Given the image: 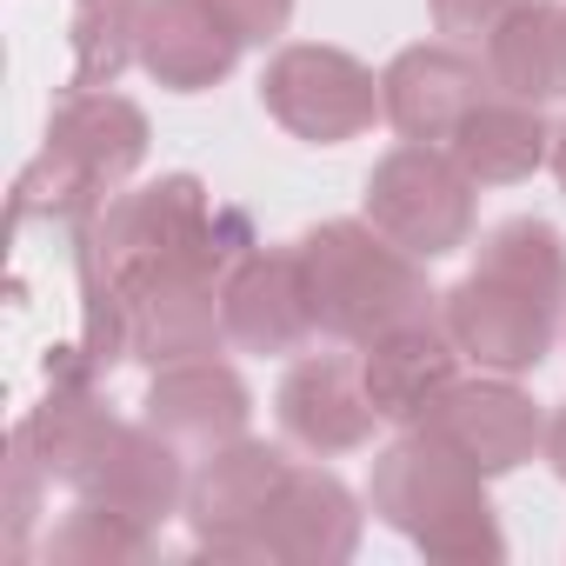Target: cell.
Instances as JSON below:
<instances>
[{
    "label": "cell",
    "instance_id": "cell-1",
    "mask_svg": "<svg viewBox=\"0 0 566 566\" xmlns=\"http://www.w3.org/2000/svg\"><path fill=\"white\" fill-rule=\"evenodd\" d=\"M367 506L380 526H394L427 559H447V566L506 559V533L486 500V473L427 427H400V440L374 453Z\"/></svg>",
    "mask_w": 566,
    "mask_h": 566
},
{
    "label": "cell",
    "instance_id": "cell-2",
    "mask_svg": "<svg viewBox=\"0 0 566 566\" xmlns=\"http://www.w3.org/2000/svg\"><path fill=\"white\" fill-rule=\"evenodd\" d=\"M147 140H154V127H147V114L127 94L74 87L54 107V120L41 134V154L14 180V220L21 227H34V220H48V227L94 220L140 174Z\"/></svg>",
    "mask_w": 566,
    "mask_h": 566
},
{
    "label": "cell",
    "instance_id": "cell-3",
    "mask_svg": "<svg viewBox=\"0 0 566 566\" xmlns=\"http://www.w3.org/2000/svg\"><path fill=\"white\" fill-rule=\"evenodd\" d=\"M314 327L340 347H367L407 321H440V294L427 280V260L394 247L367 213L360 220H321L294 240Z\"/></svg>",
    "mask_w": 566,
    "mask_h": 566
},
{
    "label": "cell",
    "instance_id": "cell-4",
    "mask_svg": "<svg viewBox=\"0 0 566 566\" xmlns=\"http://www.w3.org/2000/svg\"><path fill=\"white\" fill-rule=\"evenodd\" d=\"M473 174L440 147V140H400L394 154L374 160L367 174V200L360 213L394 240L407 247L413 260H447L473 240V220H480V200H473Z\"/></svg>",
    "mask_w": 566,
    "mask_h": 566
},
{
    "label": "cell",
    "instance_id": "cell-5",
    "mask_svg": "<svg viewBox=\"0 0 566 566\" xmlns=\"http://www.w3.org/2000/svg\"><path fill=\"white\" fill-rule=\"evenodd\" d=\"M260 107L273 127H287L307 147H347L360 140L374 120H387L380 107V74L327 41H287L273 48V61L260 67Z\"/></svg>",
    "mask_w": 566,
    "mask_h": 566
},
{
    "label": "cell",
    "instance_id": "cell-6",
    "mask_svg": "<svg viewBox=\"0 0 566 566\" xmlns=\"http://www.w3.org/2000/svg\"><path fill=\"white\" fill-rule=\"evenodd\" d=\"M213 193L200 174H160L147 187H120L87 227L114 280H134L167 260H207V227H213ZM213 266V260H207Z\"/></svg>",
    "mask_w": 566,
    "mask_h": 566
},
{
    "label": "cell",
    "instance_id": "cell-7",
    "mask_svg": "<svg viewBox=\"0 0 566 566\" xmlns=\"http://www.w3.org/2000/svg\"><path fill=\"white\" fill-rule=\"evenodd\" d=\"M294 460L240 433L233 447L193 460V480H187V533H193V553L207 559H260V533H266V513H273V493L287 486Z\"/></svg>",
    "mask_w": 566,
    "mask_h": 566
},
{
    "label": "cell",
    "instance_id": "cell-8",
    "mask_svg": "<svg viewBox=\"0 0 566 566\" xmlns=\"http://www.w3.org/2000/svg\"><path fill=\"white\" fill-rule=\"evenodd\" d=\"M566 307H553L546 294L520 287L506 273L473 266L460 287L440 294V327L453 334L460 360H473L480 374H533L553 340H559Z\"/></svg>",
    "mask_w": 566,
    "mask_h": 566
},
{
    "label": "cell",
    "instance_id": "cell-9",
    "mask_svg": "<svg viewBox=\"0 0 566 566\" xmlns=\"http://www.w3.org/2000/svg\"><path fill=\"white\" fill-rule=\"evenodd\" d=\"M220 266L207 260H167L147 266L127 287V340L140 367H180V360H213L227 354V307H220Z\"/></svg>",
    "mask_w": 566,
    "mask_h": 566
},
{
    "label": "cell",
    "instance_id": "cell-10",
    "mask_svg": "<svg viewBox=\"0 0 566 566\" xmlns=\"http://www.w3.org/2000/svg\"><path fill=\"white\" fill-rule=\"evenodd\" d=\"M273 420H280V440L301 447L307 460L360 453V447H374V427H387L367 394L360 360H347V354H294L287 380L273 394Z\"/></svg>",
    "mask_w": 566,
    "mask_h": 566
},
{
    "label": "cell",
    "instance_id": "cell-11",
    "mask_svg": "<svg viewBox=\"0 0 566 566\" xmlns=\"http://www.w3.org/2000/svg\"><path fill=\"white\" fill-rule=\"evenodd\" d=\"M427 433H440L453 453H467L486 480L526 467L533 453H546V413L533 407V394L520 387V374H460L420 420Z\"/></svg>",
    "mask_w": 566,
    "mask_h": 566
},
{
    "label": "cell",
    "instance_id": "cell-12",
    "mask_svg": "<svg viewBox=\"0 0 566 566\" xmlns=\"http://www.w3.org/2000/svg\"><path fill=\"white\" fill-rule=\"evenodd\" d=\"M220 307H227V347L260 360H294L321 334L294 247H253L247 260H233L220 280Z\"/></svg>",
    "mask_w": 566,
    "mask_h": 566
},
{
    "label": "cell",
    "instance_id": "cell-13",
    "mask_svg": "<svg viewBox=\"0 0 566 566\" xmlns=\"http://www.w3.org/2000/svg\"><path fill=\"white\" fill-rule=\"evenodd\" d=\"M187 480H193V467H187V453L174 440H160L147 420H120L67 493L94 500V506H114V513L160 533L167 520L187 513Z\"/></svg>",
    "mask_w": 566,
    "mask_h": 566
},
{
    "label": "cell",
    "instance_id": "cell-14",
    "mask_svg": "<svg viewBox=\"0 0 566 566\" xmlns=\"http://www.w3.org/2000/svg\"><path fill=\"white\" fill-rule=\"evenodd\" d=\"M486 67L480 54H467L460 41H420V48H400L387 67H380V107H387V127L400 140H453V127L486 101Z\"/></svg>",
    "mask_w": 566,
    "mask_h": 566
},
{
    "label": "cell",
    "instance_id": "cell-15",
    "mask_svg": "<svg viewBox=\"0 0 566 566\" xmlns=\"http://www.w3.org/2000/svg\"><path fill=\"white\" fill-rule=\"evenodd\" d=\"M360 533H367L360 493L334 467H294L287 486L273 493L260 559H273V566H340V559L360 553Z\"/></svg>",
    "mask_w": 566,
    "mask_h": 566
},
{
    "label": "cell",
    "instance_id": "cell-16",
    "mask_svg": "<svg viewBox=\"0 0 566 566\" xmlns=\"http://www.w3.org/2000/svg\"><path fill=\"white\" fill-rule=\"evenodd\" d=\"M140 420L174 440L187 460H207L220 447H233L253 420V394L247 380L213 354V360H180V367H160L147 380V400H140Z\"/></svg>",
    "mask_w": 566,
    "mask_h": 566
},
{
    "label": "cell",
    "instance_id": "cell-17",
    "mask_svg": "<svg viewBox=\"0 0 566 566\" xmlns=\"http://www.w3.org/2000/svg\"><path fill=\"white\" fill-rule=\"evenodd\" d=\"M240 28L213 0H147L140 14V67L167 94H207L240 67Z\"/></svg>",
    "mask_w": 566,
    "mask_h": 566
},
{
    "label": "cell",
    "instance_id": "cell-18",
    "mask_svg": "<svg viewBox=\"0 0 566 566\" xmlns=\"http://www.w3.org/2000/svg\"><path fill=\"white\" fill-rule=\"evenodd\" d=\"M360 374L387 427H420L427 407L460 380V347L440 321H407L360 347Z\"/></svg>",
    "mask_w": 566,
    "mask_h": 566
},
{
    "label": "cell",
    "instance_id": "cell-19",
    "mask_svg": "<svg viewBox=\"0 0 566 566\" xmlns=\"http://www.w3.org/2000/svg\"><path fill=\"white\" fill-rule=\"evenodd\" d=\"M486 87L526 107L566 101V0H526L480 41Z\"/></svg>",
    "mask_w": 566,
    "mask_h": 566
},
{
    "label": "cell",
    "instance_id": "cell-20",
    "mask_svg": "<svg viewBox=\"0 0 566 566\" xmlns=\"http://www.w3.org/2000/svg\"><path fill=\"white\" fill-rule=\"evenodd\" d=\"M447 154L473 174V187H520L553 160V120L546 107L486 94L447 140Z\"/></svg>",
    "mask_w": 566,
    "mask_h": 566
},
{
    "label": "cell",
    "instance_id": "cell-21",
    "mask_svg": "<svg viewBox=\"0 0 566 566\" xmlns=\"http://www.w3.org/2000/svg\"><path fill=\"white\" fill-rule=\"evenodd\" d=\"M114 427H120V413L101 400V380H87V374H48L41 407H28V420L14 433L34 447V460L48 467L54 486H74L81 467L101 453V440Z\"/></svg>",
    "mask_w": 566,
    "mask_h": 566
},
{
    "label": "cell",
    "instance_id": "cell-22",
    "mask_svg": "<svg viewBox=\"0 0 566 566\" xmlns=\"http://www.w3.org/2000/svg\"><path fill=\"white\" fill-rule=\"evenodd\" d=\"M160 553V533L114 513V506H94V500H74V513H61L41 539V559L48 566H140Z\"/></svg>",
    "mask_w": 566,
    "mask_h": 566
},
{
    "label": "cell",
    "instance_id": "cell-23",
    "mask_svg": "<svg viewBox=\"0 0 566 566\" xmlns=\"http://www.w3.org/2000/svg\"><path fill=\"white\" fill-rule=\"evenodd\" d=\"M140 14L147 0H67L74 87H114L127 67H140Z\"/></svg>",
    "mask_w": 566,
    "mask_h": 566
},
{
    "label": "cell",
    "instance_id": "cell-24",
    "mask_svg": "<svg viewBox=\"0 0 566 566\" xmlns=\"http://www.w3.org/2000/svg\"><path fill=\"white\" fill-rule=\"evenodd\" d=\"M473 266L506 273V280H520V287L546 294L553 307H566V233L553 220H539V213H513V220L486 227Z\"/></svg>",
    "mask_w": 566,
    "mask_h": 566
},
{
    "label": "cell",
    "instance_id": "cell-25",
    "mask_svg": "<svg viewBox=\"0 0 566 566\" xmlns=\"http://www.w3.org/2000/svg\"><path fill=\"white\" fill-rule=\"evenodd\" d=\"M48 467L34 460V447L14 433L8 440V553L21 559L28 553V533H34V520H41V500H48Z\"/></svg>",
    "mask_w": 566,
    "mask_h": 566
},
{
    "label": "cell",
    "instance_id": "cell-26",
    "mask_svg": "<svg viewBox=\"0 0 566 566\" xmlns=\"http://www.w3.org/2000/svg\"><path fill=\"white\" fill-rule=\"evenodd\" d=\"M526 0H433V28L460 48H480L506 14H520Z\"/></svg>",
    "mask_w": 566,
    "mask_h": 566
},
{
    "label": "cell",
    "instance_id": "cell-27",
    "mask_svg": "<svg viewBox=\"0 0 566 566\" xmlns=\"http://www.w3.org/2000/svg\"><path fill=\"white\" fill-rule=\"evenodd\" d=\"M213 8L240 28V41L253 48H266V41H280V34H287V21H294V0H213Z\"/></svg>",
    "mask_w": 566,
    "mask_h": 566
},
{
    "label": "cell",
    "instance_id": "cell-28",
    "mask_svg": "<svg viewBox=\"0 0 566 566\" xmlns=\"http://www.w3.org/2000/svg\"><path fill=\"white\" fill-rule=\"evenodd\" d=\"M546 467H553V473L566 480V407H559V413L546 420Z\"/></svg>",
    "mask_w": 566,
    "mask_h": 566
},
{
    "label": "cell",
    "instance_id": "cell-29",
    "mask_svg": "<svg viewBox=\"0 0 566 566\" xmlns=\"http://www.w3.org/2000/svg\"><path fill=\"white\" fill-rule=\"evenodd\" d=\"M546 167H553V174H559V187H566V120L553 127V160H546Z\"/></svg>",
    "mask_w": 566,
    "mask_h": 566
}]
</instances>
